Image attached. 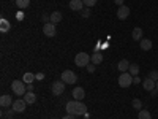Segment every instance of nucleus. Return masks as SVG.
I'll return each instance as SVG.
<instances>
[{
  "label": "nucleus",
  "instance_id": "f257e3e1",
  "mask_svg": "<svg viewBox=\"0 0 158 119\" xmlns=\"http://www.w3.org/2000/svg\"><path fill=\"white\" fill-rule=\"evenodd\" d=\"M67 113L74 114V116L87 114V107H85V103L82 100H70L67 103Z\"/></svg>",
  "mask_w": 158,
  "mask_h": 119
},
{
  "label": "nucleus",
  "instance_id": "f03ea898",
  "mask_svg": "<svg viewBox=\"0 0 158 119\" xmlns=\"http://www.w3.org/2000/svg\"><path fill=\"white\" fill-rule=\"evenodd\" d=\"M11 90L15 92L16 95L19 97H24L25 92H27V86H25L24 81H19V79H15V81L11 83Z\"/></svg>",
  "mask_w": 158,
  "mask_h": 119
},
{
  "label": "nucleus",
  "instance_id": "7ed1b4c3",
  "mask_svg": "<svg viewBox=\"0 0 158 119\" xmlns=\"http://www.w3.org/2000/svg\"><path fill=\"white\" fill-rule=\"evenodd\" d=\"M60 81H63L65 84H76V81H77V75H76L73 70H65V72H62Z\"/></svg>",
  "mask_w": 158,
  "mask_h": 119
},
{
  "label": "nucleus",
  "instance_id": "20e7f679",
  "mask_svg": "<svg viewBox=\"0 0 158 119\" xmlns=\"http://www.w3.org/2000/svg\"><path fill=\"white\" fill-rule=\"evenodd\" d=\"M90 57L92 56H89L87 52H77L76 57H74V64L77 65V67H87V65L92 62Z\"/></svg>",
  "mask_w": 158,
  "mask_h": 119
},
{
  "label": "nucleus",
  "instance_id": "39448f33",
  "mask_svg": "<svg viewBox=\"0 0 158 119\" xmlns=\"http://www.w3.org/2000/svg\"><path fill=\"white\" fill-rule=\"evenodd\" d=\"M131 84H133V75L125 72V73H120V76H118V86L120 87H130Z\"/></svg>",
  "mask_w": 158,
  "mask_h": 119
},
{
  "label": "nucleus",
  "instance_id": "423d86ee",
  "mask_svg": "<svg viewBox=\"0 0 158 119\" xmlns=\"http://www.w3.org/2000/svg\"><path fill=\"white\" fill-rule=\"evenodd\" d=\"M25 107H27V102H25L24 99H18V100L13 102V105H11V108L15 110L16 113H24Z\"/></svg>",
  "mask_w": 158,
  "mask_h": 119
},
{
  "label": "nucleus",
  "instance_id": "0eeeda50",
  "mask_svg": "<svg viewBox=\"0 0 158 119\" xmlns=\"http://www.w3.org/2000/svg\"><path fill=\"white\" fill-rule=\"evenodd\" d=\"M56 32H57V27H56V24H52V22H46L44 25H43V33L46 35V37H54L56 35Z\"/></svg>",
  "mask_w": 158,
  "mask_h": 119
},
{
  "label": "nucleus",
  "instance_id": "6e6552de",
  "mask_svg": "<svg viewBox=\"0 0 158 119\" xmlns=\"http://www.w3.org/2000/svg\"><path fill=\"white\" fill-rule=\"evenodd\" d=\"M51 90H52L54 95H62L65 92V83L63 81H56L54 84L51 86Z\"/></svg>",
  "mask_w": 158,
  "mask_h": 119
},
{
  "label": "nucleus",
  "instance_id": "1a4fd4ad",
  "mask_svg": "<svg viewBox=\"0 0 158 119\" xmlns=\"http://www.w3.org/2000/svg\"><path fill=\"white\" fill-rule=\"evenodd\" d=\"M128 16H130V8H128L127 5H122V7L117 8V18H118V19L123 21V19H127Z\"/></svg>",
  "mask_w": 158,
  "mask_h": 119
},
{
  "label": "nucleus",
  "instance_id": "9d476101",
  "mask_svg": "<svg viewBox=\"0 0 158 119\" xmlns=\"http://www.w3.org/2000/svg\"><path fill=\"white\" fill-rule=\"evenodd\" d=\"M73 99L74 100H82V99H85V90L81 87V86H76L74 89H73Z\"/></svg>",
  "mask_w": 158,
  "mask_h": 119
},
{
  "label": "nucleus",
  "instance_id": "9b49d317",
  "mask_svg": "<svg viewBox=\"0 0 158 119\" xmlns=\"http://www.w3.org/2000/svg\"><path fill=\"white\" fill-rule=\"evenodd\" d=\"M70 8L73 11H79V13H81L84 10V2H82V0H71V2H70Z\"/></svg>",
  "mask_w": 158,
  "mask_h": 119
},
{
  "label": "nucleus",
  "instance_id": "f8f14e48",
  "mask_svg": "<svg viewBox=\"0 0 158 119\" xmlns=\"http://www.w3.org/2000/svg\"><path fill=\"white\" fill-rule=\"evenodd\" d=\"M142 87L146 89V90H153V89H156V83L153 81V79H150L149 76L142 81Z\"/></svg>",
  "mask_w": 158,
  "mask_h": 119
},
{
  "label": "nucleus",
  "instance_id": "ddd939ff",
  "mask_svg": "<svg viewBox=\"0 0 158 119\" xmlns=\"http://www.w3.org/2000/svg\"><path fill=\"white\" fill-rule=\"evenodd\" d=\"M130 65H131V64H130L127 59H122L120 62L117 64V68H118V72H120V73H125V72H128Z\"/></svg>",
  "mask_w": 158,
  "mask_h": 119
},
{
  "label": "nucleus",
  "instance_id": "4468645a",
  "mask_svg": "<svg viewBox=\"0 0 158 119\" xmlns=\"http://www.w3.org/2000/svg\"><path fill=\"white\" fill-rule=\"evenodd\" d=\"M13 102H15V100H13V99H11V95H8V94H5V95L0 97V105H2L3 108L10 107V105H13Z\"/></svg>",
  "mask_w": 158,
  "mask_h": 119
},
{
  "label": "nucleus",
  "instance_id": "2eb2a0df",
  "mask_svg": "<svg viewBox=\"0 0 158 119\" xmlns=\"http://www.w3.org/2000/svg\"><path fill=\"white\" fill-rule=\"evenodd\" d=\"M62 13L60 11H54V13H51V16H49V22H52V24H59L60 21H62Z\"/></svg>",
  "mask_w": 158,
  "mask_h": 119
},
{
  "label": "nucleus",
  "instance_id": "dca6fc26",
  "mask_svg": "<svg viewBox=\"0 0 158 119\" xmlns=\"http://www.w3.org/2000/svg\"><path fill=\"white\" fill-rule=\"evenodd\" d=\"M25 102H27V105H33L35 102H36V95H35V92H25V95L22 97Z\"/></svg>",
  "mask_w": 158,
  "mask_h": 119
},
{
  "label": "nucleus",
  "instance_id": "f3484780",
  "mask_svg": "<svg viewBox=\"0 0 158 119\" xmlns=\"http://www.w3.org/2000/svg\"><path fill=\"white\" fill-rule=\"evenodd\" d=\"M139 45H141V49L142 51H150L152 49V42L149 38H142L141 42H139Z\"/></svg>",
  "mask_w": 158,
  "mask_h": 119
},
{
  "label": "nucleus",
  "instance_id": "a211bd4d",
  "mask_svg": "<svg viewBox=\"0 0 158 119\" xmlns=\"http://www.w3.org/2000/svg\"><path fill=\"white\" fill-rule=\"evenodd\" d=\"M131 37H133L135 42H141L142 40V29L141 27H135L133 32H131Z\"/></svg>",
  "mask_w": 158,
  "mask_h": 119
},
{
  "label": "nucleus",
  "instance_id": "6ab92c4d",
  "mask_svg": "<svg viewBox=\"0 0 158 119\" xmlns=\"http://www.w3.org/2000/svg\"><path fill=\"white\" fill-rule=\"evenodd\" d=\"M33 79H35V73H30V72L24 73V76H22V81H24L25 84H32Z\"/></svg>",
  "mask_w": 158,
  "mask_h": 119
},
{
  "label": "nucleus",
  "instance_id": "aec40b11",
  "mask_svg": "<svg viewBox=\"0 0 158 119\" xmlns=\"http://www.w3.org/2000/svg\"><path fill=\"white\" fill-rule=\"evenodd\" d=\"M90 60H92V64H95V65H100V64L103 62V54H101V52H95V54L90 57Z\"/></svg>",
  "mask_w": 158,
  "mask_h": 119
},
{
  "label": "nucleus",
  "instance_id": "412c9836",
  "mask_svg": "<svg viewBox=\"0 0 158 119\" xmlns=\"http://www.w3.org/2000/svg\"><path fill=\"white\" fill-rule=\"evenodd\" d=\"M11 29V24L6 21V19H2V21H0V30H2V32H8Z\"/></svg>",
  "mask_w": 158,
  "mask_h": 119
},
{
  "label": "nucleus",
  "instance_id": "4be33fe9",
  "mask_svg": "<svg viewBox=\"0 0 158 119\" xmlns=\"http://www.w3.org/2000/svg\"><path fill=\"white\" fill-rule=\"evenodd\" d=\"M138 119H152V114L147 110H139L138 113Z\"/></svg>",
  "mask_w": 158,
  "mask_h": 119
},
{
  "label": "nucleus",
  "instance_id": "5701e85b",
  "mask_svg": "<svg viewBox=\"0 0 158 119\" xmlns=\"http://www.w3.org/2000/svg\"><path fill=\"white\" fill-rule=\"evenodd\" d=\"M128 73H131L133 76H138V73H139V65H138V64H131L130 68H128Z\"/></svg>",
  "mask_w": 158,
  "mask_h": 119
},
{
  "label": "nucleus",
  "instance_id": "b1692460",
  "mask_svg": "<svg viewBox=\"0 0 158 119\" xmlns=\"http://www.w3.org/2000/svg\"><path fill=\"white\" fill-rule=\"evenodd\" d=\"M30 5V0H16V7L24 10V8H27Z\"/></svg>",
  "mask_w": 158,
  "mask_h": 119
},
{
  "label": "nucleus",
  "instance_id": "393cba45",
  "mask_svg": "<svg viewBox=\"0 0 158 119\" xmlns=\"http://www.w3.org/2000/svg\"><path fill=\"white\" fill-rule=\"evenodd\" d=\"M131 105H133V108L135 110H142V102L139 100V99H133V102H131Z\"/></svg>",
  "mask_w": 158,
  "mask_h": 119
},
{
  "label": "nucleus",
  "instance_id": "a878e982",
  "mask_svg": "<svg viewBox=\"0 0 158 119\" xmlns=\"http://www.w3.org/2000/svg\"><path fill=\"white\" fill-rule=\"evenodd\" d=\"M82 2H84V5H85L87 8H90V7L97 5V2H98V0H82Z\"/></svg>",
  "mask_w": 158,
  "mask_h": 119
},
{
  "label": "nucleus",
  "instance_id": "bb28decb",
  "mask_svg": "<svg viewBox=\"0 0 158 119\" xmlns=\"http://www.w3.org/2000/svg\"><path fill=\"white\" fill-rule=\"evenodd\" d=\"M149 78L153 79V81L156 83V81H158V72H156V70H152V72L149 73Z\"/></svg>",
  "mask_w": 158,
  "mask_h": 119
},
{
  "label": "nucleus",
  "instance_id": "cd10ccee",
  "mask_svg": "<svg viewBox=\"0 0 158 119\" xmlns=\"http://www.w3.org/2000/svg\"><path fill=\"white\" fill-rule=\"evenodd\" d=\"M95 67H97V65L90 62V64L87 65V67H85V68H87V72H89V73H94V72H95Z\"/></svg>",
  "mask_w": 158,
  "mask_h": 119
},
{
  "label": "nucleus",
  "instance_id": "c85d7f7f",
  "mask_svg": "<svg viewBox=\"0 0 158 119\" xmlns=\"http://www.w3.org/2000/svg\"><path fill=\"white\" fill-rule=\"evenodd\" d=\"M81 15H82V18H89V16H90V10H89V8L82 10V11H81Z\"/></svg>",
  "mask_w": 158,
  "mask_h": 119
},
{
  "label": "nucleus",
  "instance_id": "c756f323",
  "mask_svg": "<svg viewBox=\"0 0 158 119\" xmlns=\"http://www.w3.org/2000/svg\"><path fill=\"white\" fill-rule=\"evenodd\" d=\"M15 113H16V111H15V110H13V108H11L10 111H5V113H3V116H5V117H11V116H13V114H15Z\"/></svg>",
  "mask_w": 158,
  "mask_h": 119
},
{
  "label": "nucleus",
  "instance_id": "7c9ffc66",
  "mask_svg": "<svg viewBox=\"0 0 158 119\" xmlns=\"http://www.w3.org/2000/svg\"><path fill=\"white\" fill-rule=\"evenodd\" d=\"M133 83H135V84H139V83H142V79H141L139 76H133Z\"/></svg>",
  "mask_w": 158,
  "mask_h": 119
},
{
  "label": "nucleus",
  "instance_id": "2f4dec72",
  "mask_svg": "<svg viewBox=\"0 0 158 119\" xmlns=\"http://www.w3.org/2000/svg\"><path fill=\"white\" fill-rule=\"evenodd\" d=\"M62 119H76V116L74 114H65Z\"/></svg>",
  "mask_w": 158,
  "mask_h": 119
},
{
  "label": "nucleus",
  "instance_id": "473e14b6",
  "mask_svg": "<svg viewBox=\"0 0 158 119\" xmlns=\"http://www.w3.org/2000/svg\"><path fill=\"white\" fill-rule=\"evenodd\" d=\"M114 3L118 5V7H122V5H123V0H114Z\"/></svg>",
  "mask_w": 158,
  "mask_h": 119
},
{
  "label": "nucleus",
  "instance_id": "72a5a7b5",
  "mask_svg": "<svg viewBox=\"0 0 158 119\" xmlns=\"http://www.w3.org/2000/svg\"><path fill=\"white\" fill-rule=\"evenodd\" d=\"M27 90L29 92H33V84H27Z\"/></svg>",
  "mask_w": 158,
  "mask_h": 119
},
{
  "label": "nucleus",
  "instance_id": "f704fd0d",
  "mask_svg": "<svg viewBox=\"0 0 158 119\" xmlns=\"http://www.w3.org/2000/svg\"><path fill=\"white\" fill-rule=\"evenodd\" d=\"M152 92V97H155L156 94H158V89H153V90H150Z\"/></svg>",
  "mask_w": 158,
  "mask_h": 119
},
{
  "label": "nucleus",
  "instance_id": "c9c22d12",
  "mask_svg": "<svg viewBox=\"0 0 158 119\" xmlns=\"http://www.w3.org/2000/svg\"><path fill=\"white\" fill-rule=\"evenodd\" d=\"M156 89H158V81H156Z\"/></svg>",
  "mask_w": 158,
  "mask_h": 119
},
{
  "label": "nucleus",
  "instance_id": "e433bc0d",
  "mask_svg": "<svg viewBox=\"0 0 158 119\" xmlns=\"http://www.w3.org/2000/svg\"><path fill=\"white\" fill-rule=\"evenodd\" d=\"M6 119H13V117H6Z\"/></svg>",
  "mask_w": 158,
  "mask_h": 119
}]
</instances>
